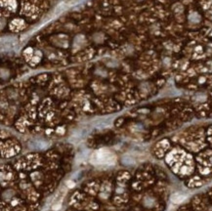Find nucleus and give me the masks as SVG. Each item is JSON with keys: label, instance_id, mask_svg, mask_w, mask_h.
I'll return each instance as SVG.
<instances>
[{"label": "nucleus", "instance_id": "7ed1b4c3", "mask_svg": "<svg viewBox=\"0 0 212 211\" xmlns=\"http://www.w3.org/2000/svg\"><path fill=\"white\" fill-rule=\"evenodd\" d=\"M186 198L185 196H182V194H172L171 198H170V199H171L172 202L174 203H181L182 201H184Z\"/></svg>", "mask_w": 212, "mask_h": 211}, {"label": "nucleus", "instance_id": "f257e3e1", "mask_svg": "<svg viewBox=\"0 0 212 211\" xmlns=\"http://www.w3.org/2000/svg\"><path fill=\"white\" fill-rule=\"evenodd\" d=\"M91 161L94 164H104L111 166L115 163V155L107 150H99L92 154Z\"/></svg>", "mask_w": 212, "mask_h": 211}, {"label": "nucleus", "instance_id": "f03ea898", "mask_svg": "<svg viewBox=\"0 0 212 211\" xmlns=\"http://www.w3.org/2000/svg\"><path fill=\"white\" fill-rule=\"evenodd\" d=\"M121 161H122V163L124 164V165H127V166L133 165V164L135 163L134 158L132 156H130L129 154L123 155V157H122V159H121Z\"/></svg>", "mask_w": 212, "mask_h": 211}]
</instances>
